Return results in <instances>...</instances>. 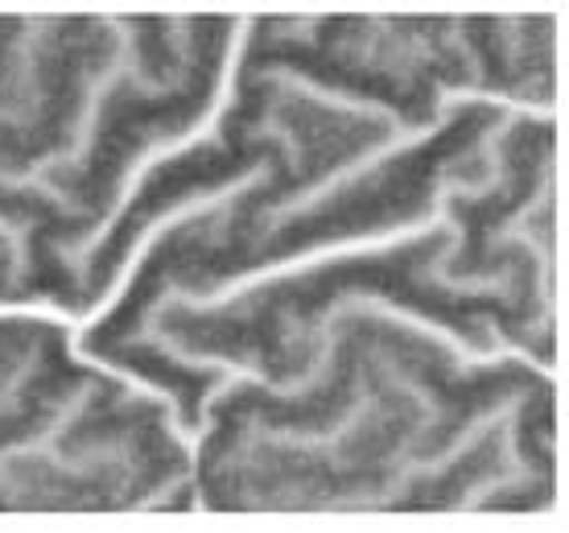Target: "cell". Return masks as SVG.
Returning a JSON list of instances; mask_svg holds the SVG:
<instances>
[{"label":"cell","instance_id":"6da1fadb","mask_svg":"<svg viewBox=\"0 0 569 533\" xmlns=\"http://www.w3.org/2000/svg\"><path fill=\"white\" fill-rule=\"evenodd\" d=\"M438 224H450V203H446V190L438 195V211H433L429 219H421V224H409V228H397V231H380V236H356V240H339V245L310 248L306 257H289V260H281V265H272V269H257V274L236 277V282H228L214 298H207V303H190V306H194V310H214V306H223L228 298H240V294H248V289L281 282V277L306 274V269H313V265H330V260L356 257V253H385V248H397V245H405V240H413V236H429Z\"/></svg>","mask_w":569,"mask_h":533},{"label":"cell","instance_id":"7a4b0ae2","mask_svg":"<svg viewBox=\"0 0 569 533\" xmlns=\"http://www.w3.org/2000/svg\"><path fill=\"white\" fill-rule=\"evenodd\" d=\"M252 29V21L248 17H240V26H236V33H231V46H228V62H223V71H219V91H214V100H211V108H207V116H202L194 129L186 132V137H178V141H157V145H149L141 158L132 161V170L124 174V182H120V195H116V207H112V216L103 219L100 224V231L91 236V240H83V248H79V257H87V253H96V245H103V236L116 228V219L129 211V199L137 195V187L144 182V174L153 170L157 161H170V158H178V154H186V149H194V145L207 137V132L219 125V116L228 112V103H231V87H236V62H240V50H243V33Z\"/></svg>","mask_w":569,"mask_h":533},{"label":"cell","instance_id":"3957f363","mask_svg":"<svg viewBox=\"0 0 569 533\" xmlns=\"http://www.w3.org/2000/svg\"><path fill=\"white\" fill-rule=\"evenodd\" d=\"M260 178H264V170H260V166H257V170H248V174H243V178H236V182H228V187L211 190V195H199V199H186V203H178V207H170V211H161V216H157L153 224H149V228H144L141 236H137V245H132L129 260H124V269L116 274L112 289L103 294V303L91 306V310H87V315L79 318V323H74V327H71V347L83 344V332H87V327H96V323H100V318L108 315V310H112L116 303H120V294H124V289H129V282H132V277H137V265H141V260L149 257V248H153L157 240L166 236V231L178 228V224H186V219H190V216H207V211H214V207H223V203H231V199H236V195H243V190H248V187H257Z\"/></svg>","mask_w":569,"mask_h":533},{"label":"cell","instance_id":"277c9868","mask_svg":"<svg viewBox=\"0 0 569 533\" xmlns=\"http://www.w3.org/2000/svg\"><path fill=\"white\" fill-rule=\"evenodd\" d=\"M441 125H429V129H409V132H400V137H392V141L385 145H376V149H368L359 161H351V166H342L339 174H330V178H322L318 187L310 190H301V195H293L289 203H277L269 211V219H289V216H301V211H310V207H318V203L327 199V195H335L339 187H347V182H356L359 174H368L371 166H380V161L388 158H397V154H405V149H413V145H421L426 137H433Z\"/></svg>","mask_w":569,"mask_h":533},{"label":"cell","instance_id":"5b68a950","mask_svg":"<svg viewBox=\"0 0 569 533\" xmlns=\"http://www.w3.org/2000/svg\"><path fill=\"white\" fill-rule=\"evenodd\" d=\"M108 26H116V33H120V58H116L112 67L103 71L100 83H91V91H87V103H83V116H79V132H74V149L67 154V161H79L91 149V125H96V112H100V100L112 91V83L124 75V67H132V33L116 17H103Z\"/></svg>","mask_w":569,"mask_h":533},{"label":"cell","instance_id":"8992f818","mask_svg":"<svg viewBox=\"0 0 569 533\" xmlns=\"http://www.w3.org/2000/svg\"><path fill=\"white\" fill-rule=\"evenodd\" d=\"M272 75H277V79H284L289 87H298V91H306V96H313V100L335 103V108H347V112L380 116V120H392V125H397V112H392L388 103H368V100H356V96H342V91H330V87L313 83V79H306V75H298V71H272Z\"/></svg>","mask_w":569,"mask_h":533},{"label":"cell","instance_id":"52a82bcc","mask_svg":"<svg viewBox=\"0 0 569 533\" xmlns=\"http://www.w3.org/2000/svg\"><path fill=\"white\" fill-rule=\"evenodd\" d=\"M0 236L13 245V274H26V240H21V231H17L13 224H4V219H0Z\"/></svg>","mask_w":569,"mask_h":533}]
</instances>
